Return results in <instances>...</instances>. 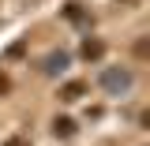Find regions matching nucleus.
Masks as SVG:
<instances>
[{
  "mask_svg": "<svg viewBox=\"0 0 150 146\" xmlns=\"http://www.w3.org/2000/svg\"><path fill=\"white\" fill-rule=\"evenodd\" d=\"M131 83H135V75H131L128 68H105V71H101V86L109 94H128Z\"/></svg>",
  "mask_w": 150,
  "mask_h": 146,
  "instance_id": "obj_1",
  "label": "nucleus"
},
{
  "mask_svg": "<svg viewBox=\"0 0 150 146\" xmlns=\"http://www.w3.org/2000/svg\"><path fill=\"white\" fill-rule=\"evenodd\" d=\"M83 94H86V83H83V79H71V83L60 86V101H79Z\"/></svg>",
  "mask_w": 150,
  "mask_h": 146,
  "instance_id": "obj_2",
  "label": "nucleus"
},
{
  "mask_svg": "<svg viewBox=\"0 0 150 146\" xmlns=\"http://www.w3.org/2000/svg\"><path fill=\"white\" fill-rule=\"evenodd\" d=\"M79 53H83V60H101V56H105V41H98V37H86Z\"/></svg>",
  "mask_w": 150,
  "mask_h": 146,
  "instance_id": "obj_3",
  "label": "nucleus"
},
{
  "mask_svg": "<svg viewBox=\"0 0 150 146\" xmlns=\"http://www.w3.org/2000/svg\"><path fill=\"white\" fill-rule=\"evenodd\" d=\"M64 68H68V56H64V53L45 56V64H41V71H45V75H56V71H64Z\"/></svg>",
  "mask_w": 150,
  "mask_h": 146,
  "instance_id": "obj_4",
  "label": "nucleus"
},
{
  "mask_svg": "<svg viewBox=\"0 0 150 146\" xmlns=\"http://www.w3.org/2000/svg\"><path fill=\"white\" fill-rule=\"evenodd\" d=\"M53 135H60V139H71V135H75V120H68V116H56V120H53Z\"/></svg>",
  "mask_w": 150,
  "mask_h": 146,
  "instance_id": "obj_5",
  "label": "nucleus"
},
{
  "mask_svg": "<svg viewBox=\"0 0 150 146\" xmlns=\"http://www.w3.org/2000/svg\"><path fill=\"white\" fill-rule=\"evenodd\" d=\"M64 19H68V23H83V19H86L83 4H68V8H64Z\"/></svg>",
  "mask_w": 150,
  "mask_h": 146,
  "instance_id": "obj_6",
  "label": "nucleus"
},
{
  "mask_svg": "<svg viewBox=\"0 0 150 146\" xmlns=\"http://www.w3.org/2000/svg\"><path fill=\"white\" fill-rule=\"evenodd\" d=\"M4 146H26V139H8Z\"/></svg>",
  "mask_w": 150,
  "mask_h": 146,
  "instance_id": "obj_7",
  "label": "nucleus"
},
{
  "mask_svg": "<svg viewBox=\"0 0 150 146\" xmlns=\"http://www.w3.org/2000/svg\"><path fill=\"white\" fill-rule=\"evenodd\" d=\"M116 4H124V8H131V4H139V0H116Z\"/></svg>",
  "mask_w": 150,
  "mask_h": 146,
  "instance_id": "obj_8",
  "label": "nucleus"
}]
</instances>
